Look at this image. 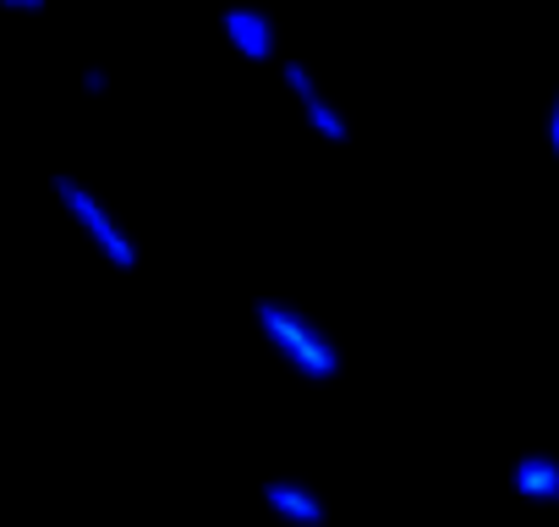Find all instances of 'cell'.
Returning <instances> with one entry per match:
<instances>
[{
  "label": "cell",
  "mask_w": 559,
  "mask_h": 527,
  "mask_svg": "<svg viewBox=\"0 0 559 527\" xmlns=\"http://www.w3.org/2000/svg\"><path fill=\"white\" fill-rule=\"evenodd\" d=\"M252 314H258V330H263V341L280 352V363H292L302 379H335L341 368H346V358H341V347L297 308V303H280V297H258L252 303Z\"/></svg>",
  "instance_id": "1"
},
{
  "label": "cell",
  "mask_w": 559,
  "mask_h": 527,
  "mask_svg": "<svg viewBox=\"0 0 559 527\" xmlns=\"http://www.w3.org/2000/svg\"><path fill=\"white\" fill-rule=\"evenodd\" d=\"M50 192H56V203H61V209L88 231V242L116 264L121 276H132V270H138V242L127 236V225H121V220H116V214H110V209H105V203H99L78 176H67V171H61V176H50Z\"/></svg>",
  "instance_id": "2"
},
{
  "label": "cell",
  "mask_w": 559,
  "mask_h": 527,
  "mask_svg": "<svg viewBox=\"0 0 559 527\" xmlns=\"http://www.w3.org/2000/svg\"><path fill=\"white\" fill-rule=\"evenodd\" d=\"M286 89H292L297 110L308 116V127H313L324 143H346V138H352V121H346V116H341V105L324 94V83L313 78V67H302V61H286Z\"/></svg>",
  "instance_id": "3"
},
{
  "label": "cell",
  "mask_w": 559,
  "mask_h": 527,
  "mask_svg": "<svg viewBox=\"0 0 559 527\" xmlns=\"http://www.w3.org/2000/svg\"><path fill=\"white\" fill-rule=\"evenodd\" d=\"M219 28H225V45L236 56H247V61H274L280 56V34H274V23L258 7H225Z\"/></svg>",
  "instance_id": "4"
},
{
  "label": "cell",
  "mask_w": 559,
  "mask_h": 527,
  "mask_svg": "<svg viewBox=\"0 0 559 527\" xmlns=\"http://www.w3.org/2000/svg\"><path fill=\"white\" fill-rule=\"evenodd\" d=\"M263 500H269V511H280L286 522H297V527H319L330 511H324V500L308 489V483H297V478H269L263 483Z\"/></svg>",
  "instance_id": "5"
},
{
  "label": "cell",
  "mask_w": 559,
  "mask_h": 527,
  "mask_svg": "<svg viewBox=\"0 0 559 527\" xmlns=\"http://www.w3.org/2000/svg\"><path fill=\"white\" fill-rule=\"evenodd\" d=\"M510 489H515L521 500H559V456H548V450H526V456H515V467H510Z\"/></svg>",
  "instance_id": "6"
},
{
  "label": "cell",
  "mask_w": 559,
  "mask_h": 527,
  "mask_svg": "<svg viewBox=\"0 0 559 527\" xmlns=\"http://www.w3.org/2000/svg\"><path fill=\"white\" fill-rule=\"evenodd\" d=\"M83 94L88 99H105L110 94V72L105 67H83Z\"/></svg>",
  "instance_id": "7"
},
{
  "label": "cell",
  "mask_w": 559,
  "mask_h": 527,
  "mask_svg": "<svg viewBox=\"0 0 559 527\" xmlns=\"http://www.w3.org/2000/svg\"><path fill=\"white\" fill-rule=\"evenodd\" d=\"M50 7V0H0V12H12V17H39Z\"/></svg>",
  "instance_id": "8"
},
{
  "label": "cell",
  "mask_w": 559,
  "mask_h": 527,
  "mask_svg": "<svg viewBox=\"0 0 559 527\" xmlns=\"http://www.w3.org/2000/svg\"><path fill=\"white\" fill-rule=\"evenodd\" d=\"M548 149H554V160H559V89H554V99H548Z\"/></svg>",
  "instance_id": "9"
}]
</instances>
